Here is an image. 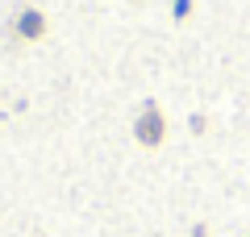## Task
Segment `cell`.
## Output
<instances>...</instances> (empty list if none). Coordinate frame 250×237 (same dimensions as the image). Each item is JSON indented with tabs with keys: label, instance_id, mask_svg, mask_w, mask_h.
I'll return each mask as SVG.
<instances>
[{
	"label": "cell",
	"instance_id": "6da1fadb",
	"mask_svg": "<svg viewBox=\"0 0 250 237\" xmlns=\"http://www.w3.org/2000/svg\"><path fill=\"white\" fill-rule=\"evenodd\" d=\"M21 34L38 38V34H42V17H38V13H25V17H21Z\"/></svg>",
	"mask_w": 250,
	"mask_h": 237
}]
</instances>
